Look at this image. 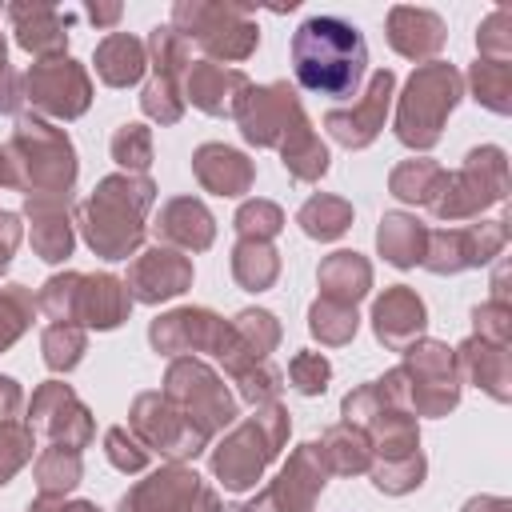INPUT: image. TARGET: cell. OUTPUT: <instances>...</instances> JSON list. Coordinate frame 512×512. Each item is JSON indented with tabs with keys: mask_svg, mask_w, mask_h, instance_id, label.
Wrapping results in <instances>:
<instances>
[{
	"mask_svg": "<svg viewBox=\"0 0 512 512\" xmlns=\"http://www.w3.org/2000/svg\"><path fill=\"white\" fill-rule=\"evenodd\" d=\"M188 284H192V264H188L180 252H168V248L144 252V256L132 264V276H128L132 296L144 300V304L180 296Z\"/></svg>",
	"mask_w": 512,
	"mask_h": 512,
	"instance_id": "obj_15",
	"label": "cell"
},
{
	"mask_svg": "<svg viewBox=\"0 0 512 512\" xmlns=\"http://www.w3.org/2000/svg\"><path fill=\"white\" fill-rule=\"evenodd\" d=\"M236 116H240L244 140H252V144H284V136H292L308 124L304 112H300V100L288 84L248 88Z\"/></svg>",
	"mask_w": 512,
	"mask_h": 512,
	"instance_id": "obj_9",
	"label": "cell"
},
{
	"mask_svg": "<svg viewBox=\"0 0 512 512\" xmlns=\"http://www.w3.org/2000/svg\"><path fill=\"white\" fill-rule=\"evenodd\" d=\"M276 252L264 244V240H244L240 248H236V256H232V272H236V280L244 284V288H252V292H260V288H268L272 280H276Z\"/></svg>",
	"mask_w": 512,
	"mask_h": 512,
	"instance_id": "obj_29",
	"label": "cell"
},
{
	"mask_svg": "<svg viewBox=\"0 0 512 512\" xmlns=\"http://www.w3.org/2000/svg\"><path fill=\"white\" fill-rule=\"evenodd\" d=\"M24 84H28V100L36 108H44L52 116H64V120L80 116L88 108V100H92L88 72L68 56H52V60L32 64Z\"/></svg>",
	"mask_w": 512,
	"mask_h": 512,
	"instance_id": "obj_8",
	"label": "cell"
},
{
	"mask_svg": "<svg viewBox=\"0 0 512 512\" xmlns=\"http://www.w3.org/2000/svg\"><path fill=\"white\" fill-rule=\"evenodd\" d=\"M88 20H92L96 28H108V24H116V20H120V4H108V8H88Z\"/></svg>",
	"mask_w": 512,
	"mask_h": 512,
	"instance_id": "obj_50",
	"label": "cell"
},
{
	"mask_svg": "<svg viewBox=\"0 0 512 512\" xmlns=\"http://www.w3.org/2000/svg\"><path fill=\"white\" fill-rule=\"evenodd\" d=\"M140 104H144V112H148L152 120H160V124H172V120H180V112H184L180 84H176V80H168V76H156V80L144 88Z\"/></svg>",
	"mask_w": 512,
	"mask_h": 512,
	"instance_id": "obj_39",
	"label": "cell"
},
{
	"mask_svg": "<svg viewBox=\"0 0 512 512\" xmlns=\"http://www.w3.org/2000/svg\"><path fill=\"white\" fill-rule=\"evenodd\" d=\"M308 328L324 340V344H344L356 332V308L348 304H332V300H316L312 304V320Z\"/></svg>",
	"mask_w": 512,
	"mask_h": 512,
	"instance_id": "obj_34",
	"label": "cell"
},
{
	"mask_svg": "<svg viewBox=\"0 0 512 512\" xmlns=\"http://www.w3.org/2000/svg\"><path fill=\"white\" fill-rule=\"evenodd\" d=\"M472 88H476V100L488 104L492 112H508L512 108V100H508V64L504 60H476Z\"/></svg>",
	"mask_w": 512,
	"mask_h": 512,
	"instance_id": "obj_33",
	"label": "cell"
},
{
	"mask_svg": "<svg viewBox=\"0 0 512 512\" xmlns=\"http://www.w3.org/2000/svg\"><path fill=\"white\" fill-rule=\"evenodd\" d=\"M112 156H116V164L144 172L148 160H152V136H148V128L144 124H124L112 136Z\"/></svg>",
	"mask_w": 512,
	"mask_h": 512,
	"instance_id": "obj_40",
	"label": "cell"
},
{
	"mask_svg": "<svg viewBox=\"0 0 512 512\" xmlns=\"http://www.w3.org/2000/svg\"><path fill=\"white\" fill-rule=\"evenodd\" d=\"M16 240H20V224H16V216H12V212H0V272L8 268Z\"/></svg>",
	"mask_w": 512,
	"mask_h": 512,
	"instance_id": "obj_47",
	"label": "cell"
},
{
	"mask_svg": "<svg viewBox=\"0 0 512 512\" xmlns=\"http://www.w3.org/2000/svg\"><path fill=\"white\" fill-rule=\"evenodd\" d=\"M196 488H200V476L172 464V468L148 476L144 484H136L120 500V512H184L188 500L196 496Z\"/></svg>",
	"mask_w": 512,
	"mask_h": 512,
	"instance_id": "obj_17",
	"label": "cell"
},
{
	"mask_svg": "<svg viewBox=\"0 0 512 512\" xmlns=\"http://www.w3.org/2000/svg\"><path fill=\"white\" fill-rule=\"evenodd\" d=\"M32 456V432H24L20 424H0V484H8V476Z\"/></svg>",
	"mask_w": 512,
	"mask_h": 512,
	"instance_id": "obj_41",
	"label": "cell"
},
{
	"mask_svg": "<svg viewBox=\"0 0 512 512\" xmlns=\"http://www.w3.org/2000/svg\"><path fill=\"white\" fill-rule=\"evenodd\" d=\"M8 20H12V28H16L20 48H28V52H36V56L64 52V44H68L72 12H60V8H52V4H12V8H8Z\"/></svg>",
	"mask_w": 512,
	"mask_h": 512,
	"instance_id": "obj_18",
	"label": "cell"
},
{
	"mask_svg": "<svg viewBox=\"0 0 512 512\" xmlns=\"http://www.w3.org/2000/svg\"><path fill=\"white\" fill-rule=\"evenodd\" d=\"M32 428L52 436L60 448H84L88 436H92V416L88 408L76 400L72 388L64 384H44L36 396H32Z\"/></svg>",
	"mask_w": 512,
	"mask_h": 512,
	"instance_id": "obj_10",
	"label": "cell"
},
{
	"mask_svg": "<svg viewBox=\"0 0 512 512\" xmlns=\"http://www.w3.org/2000/svg\"><path fill=\"white\" fill-rule=\"evenodd\" d=\"M292 384L304 392V396H316V392H324V380L332 376V368H328V360L324 356H316V352H300L296 360H292Z\"/></svg>",
	"mask_w": 512,
	"mask_h": 512,
	"instance_id": "obj_43",
	"label": "cell"
},
{
	"mask_svg": "<svg viewBox=\"0 0 512 512\" xmlns=\"http://www.w3.org/2000/svg\"><path fill=\"white\" fill-rule=\"evenodd\" d=\"M224 332H228V324H220L212 312H204V308H180V312H172V316H160L156 324H152V344H156V352H184V348H220V340H224Z\"/></svg>",
	"mask_w": 512,
	"mask_h": 512,
	"instance_id": "obj_16",
	"label": "cell"
},
{
	"mask_svg": "<svg viewBox=\"0 0 512 512\" xmlns=\"http://www.w3.org/2000/svg\"><path fill=\"white\" fill-rule=\"evenodd\" d=\"M368 280H372V272H368V264L356 252H336L320 268V288H324V300H332V304L356 308V300L364 296Z\"/></svg>",
	"mask_w": 512,
	"mask_h": 512,
	"instance_id": "obj_25",
	"label": "cell"
},
{
	"mask_svg": "<svg viewBox=\"0 0 512 512\" xmlns=\"http://www.w3.org/2000/svg\"><path fill=\"white\" fill-rule=\"evenodd\" d=\"M192 168H196L200 184L216 196H240L252 184V164L236 148H224V144H204L192 156Z\"/></svg>",
	"mask_w": 512,
	"mask_h": 512,
	"instance_id": "obj_20",
	"label": "cell"
},
{
	"mask_svg": "<svg viewBox=\"0 0 512 512\" xmlns=\"http://www.w3.org/2000/svg\"><path fill=\"white\" fill-rule=\"evenodd\" d=\"M288 436V412L284 408H264L248 424H240L212 456V468L224 488H252L264 472V464L280 452V440Z\"/></svg>",
	"mask_w": 512,
	"mask_h": 512,
	"instance_id": "obj_6",
	"label": "cell"
},
{
	"mask_svg": "<svg viewBox=\"0 0 512 512\" xmlns=\"http://www.w3.org/2000/svg\"><path fill=\"white\" fill-rule=\"evenodd\" d=\"M20 104V88H16V72L8 68L4 56V36H0V112H12Z\"/></svg>",
	"mask_w": 512,
	"mask_h": 512,
	"instance_id": "obj_46",
	"label": "cell"
},
{
	"mask_svg": "<svg viewBox=\"0 0 512 512\" xmlns=\"http://www.w3.org/2000/svg\"><path fill=\"white\" fill-rule=\"evenodd\" d=\"M80 284H84V288H80V296H76V316H80L84 324H92V328H116V324L128 316L132 296H128V288H124L116 276L100 272V276H84Z\"/></svg>",
	"mask_w": 512,
	"mask_h": 512,
	"instance_id": "obj_21",
	"label": "cell"
},
{
	"mask_svg": "<svg viewBox=\"0 0 512 512\" xmlns=\"http://www.w3.org/2000/svg\"><path fill=\"white\" fill-rule=\"evenodd\" d=\"M72 180H76V156L68 136L36 116H24L16 124L12 144L0 156V184L24 188L28 204H68Z\"/></svg>",
	"mask_w": 512,
	"mask_h": 512,
	"instance_id": "obj_2",
	"label": "cell"
},
{
	"mask_svg": "<svg viewBox=\"0 0 512 512\" xmlns=\"http://www.w3.org/2000/svg\"><path fill=\"white\" fill-rule=\"evenodd\" d=\"M376 240H380V252L388 256V264H396V268H412L416 260H424V228H416L412 216H400V212L384 216Z\"/></svg>",
	"mask_w": 512,
	"mask_h": 512,
	"instance_id": "obj_27",
	"label": "cell"
},
{
	"mask_svg": "<svg viewBox=\"0 0 512 512\" xmlns=\"http://www.w3.org/2000/svg\"><path fill=\"white\" fill-rule=\"evenodd\" d=\"M32 296L20 288V284H12V288H4L0 292V348H8L24 328H28V320H32Z\"/></svg>",
	"mask_w": 512,
	"mask_h": 512,
	"instance_id": "obj_38",
	"label": "cell"
},
{
	"mask_svg": "<svg viewBox=\"0 0 512 512\" xmlns=\"http://www.w3.org/2000/svg\"><path fill=\"white\" fill-rule=\"evenodd\" d=\"M188 100L196 108H204L208 116H236L244 96H248V76L236 72V68H224V64H212V60H200V64H188Z\"/></svg>",
	"mask_w": 512,
	"mask_h": 512,
	"instance_id": "obj_13",
	"label": "cell"
},
{
	"mask_svg": "<svg viewBox=\"0 0 512 512\" xmlns=\"http://www.w3.org/2000/svg\"><path fill=\"white\" fill-rule=\"evenodd\" d=\"M220 512H252V508H220Z\"/></svg>",
	"mask_w": 512,
	"mask_h": 512,
	"instance_id": "obj_51",
	"label": "cell"
},
{
	"mask_svg": "<svg viewBox=\"0 0 512 512\" xmlns=\"http://www.w3.org/2000/svg\"><path fill=\"white\" fill-rule=\"evenodd\" d=\"M348 220H352V208H348L344 200H332V196H312V200L300 208V224H304V232L316 236V240L340 236V232L348 228Z\"/></svg>",
	"mask_w": 512,
	"mask_h": 512,
	"instance_id": "obj_31",
	"label": "cell"
},
{
	"mask_svg": "<svg viewBox=\"0 0 512 512\" xmlns=\"http://www.w3.org/2000/svg\"><path fill=\"white\" fill-rule=\"evenodd\" d=\"M320 488H324L320 448L316 444H300V452L288 460L280 480L260 496V504H252V512H308Z\"/></svg>",
	"mask_w": 512,
	"mask_h": 512,
	"instance_id": "obj_12",
	"label": "cell"
},
{
	"mask_svg": "<svg viewBox=\"0 0 512 512\" xmlns=\"http://www.w3.org/2000/svg\"><path fill=\"white\" fill-rule=\"evenodd\" d=\"M108 460H112L120 472H140L144 460H148V448H140L124 428H112V432H108Z\"/></svg>",
	"mask_w": 512,
	"mask_h": 512,
	"instance_id": "obj_44",
	"label": "cell"
},
{
	"mask_svg": "<svg viewBox=\"0 0 512 512\" xmlns=\"http://www.w3.org/2000/svg\"><path fill=\"white\" fill-rule=\"evenodd\" d=\"M36 480H40V496H60L68 488L80 484V452L76 448H48L36 460Z\"/></svg>",
	"mask_w": 512,
	"mask_h": 512,
	"instance_id": "obj_28",
	"label": "cell"
},
{
	"mask_svg": "<svg viewBox=\"0 0 512 512\" xmlns=\"http://www.w3.org/2000/svg\"><path fill=\"white\" fill-rule=\"evenodd\" d=\"M456 100H460V72L452 64L436 60V64L416 68V76L408 80V92L400 96L396 136L408 148H432L440 140V124L456 108Z\"/></svg>",
	"mask_w": 512,
	"mask_h": 512,
	"instance_id": "obj_4",
	"label": "cell"
},
{
	"mask_svg": "<svg viewBox=\"0 0 512 512\" xmlns=\"http://www.w3.org/2000/svg\"><path fill=\"white\" fill-rule=\"evenodd\" d=\"M508 24H512V16H508V8H496L484 24H480V36H476V44H480V52H488V56H496V60H508Z\"/></svg>",
	"mask_w": 512,
	"mask_h": 512,
	"instance_id": "obj_45",
	"label": "cell"
},
{
	"mask_svg": "<svg viewBox=\"0 0 512 512\" xmlns=\"http://www.w3.org/2000/svg\"><path fill=\"white\" fill-rule=\"evenodd\" d=\"M372 320H376V336H380L384 344L404 348V344H408L412 336H420V328H424V304H420L416 292H408V288L400 284V288H388V292L376 300Z\"/></svg>",
	"mask_w": 512,
	"mask_h": 512,
	"instance_id": "obj_22",
	"label": "cell"
},
{
	"mask_svg": "<svg viewBox=\"0 0 512 512\" xmlns=\"http://www.w3.org/2000/svg\"><path fill=\"white\" fill-rule=\"evenodd\" d=\"M144 64H148L144 60V44L136 36H128V32H112V36H104L96 44V76L104 84H112V88L136 84Z\"/></svg>",
	"mask_w": 512,
	"mask_h": 512,
	"instance_id": "obj_23",
	"label": "cell"
},
{
	"mask_svg": "<svg viewBox=\"0 0 512 512\" xmlns=\"http://www.w3.org/2000/svg\"><path fill=\"white\" fill-rule=\"evenodd\" d=\"M404 372H412V380H428V384H420V392H412L416 396V408H424L428 416H440L444 408H452L456 404V376H452V356H448V348L444 344H420V348H408V368Z\"/></svg>",
	"mask_w": 512,
	"mask_h": 512,
	"instance_id": "obj_14",
	"label": "cell"
},
{
	"mask_svg": "<svg viewBox=\"0 0 512 512\" xmlns=\"http://www.w3.org/2000/svg\"><path fill=\"white\" fill-rule=\"evenodd\" d=\"M28 512H100V508L96 504H84V500L80 504H52V496H40Z\"/></svg>",
	"mask_w": 512,
	"mask_h": 512,
	"instance_id": "obj_48",
	"label": "cell"
},
{
	"mask_svg": "<svg viewBox=\"0 0 512 512\" xmlns=\"http://www.w3.org/2000/svg\"><path fill=\"white\" fill-rule=\"evenodd\" d=\"M368 68V44L340 16H308L292 36V72L304 92L348 100Z\"/></svg>",
	"mask_w": 512,
	"mask_h": 512,
	"instance_id": "obj_1",
	"label": "cell"
},
{
	"mask_svg": "<svg viewBox=\"0 0 512 512\" xmlns=\"http://www.w3.org/2000/svg\"><path fill=\"white\" fill-rule=\"evenodd\" d=\"M16 404H20V388H16V380L0 376V412H12Z\"/></svg>",
	"mask_w": 512,
	"mask_h": 512,
	"instance_id": "obj_49",
	"label": "cell"
},
{
	"mask_svg": "<svg viewBox=\"0 0 512 512\" xmlns=\"http://www.w3.org/2000/svg\"><path fill=\"white\" fill-rule=\"evenodd\" d=\"M148 48H152V56H156V76L180 80V72H188V64H192L188 40H184L172 24H156L152 36H148Z\"/></svg>",
	"mask_w": 512,
	"mask_h": 512,
	"instance_id": "obj_32",
	"label": "cell"
},
{
	"mask_svg": "<svg viewBox=\"0 0 512 512\" xmlns=\"http://www.w3.org/2000/svg\"><path fill=\"white\" fill-rule=\"evenodd\" d=\"M156 236L172 240L180 248H208L212 244V216L200 200H168L160 220H156Z\"/></svg>",
	"mask_w": 512,
	"mask_h": 512,
	"instance_id": "obj_24",
	"label": "cell"
},
{
	"mask_svg": "<svg viewBox=\"0 0 512 512\" xmlns=\"http://www.w3.org/2000/svg\"><path fill=\"white\" fill-rule=\"evenodd\" d=\"M164 400L188 416L204 436H212L220 424H228L236 416V400L224 392V384L196 360H176L168 368V388H164Z\"/></svg>",
	"mask_w": 512,
	"mask_h": 512,
	"instance_id": "obj_7",
	"label": "cell"
},
{
	"mask_svg": "<svg viewBox=\"0 0 512 512\" xmlns=\"http://www.w3.org/2000/svg\"><path fill=\"white\" fill-rule=\"evenodd\" d=\"M32 212V248L44 260H64L72 252V228L64 216V204H28Z\"/></svg>",
	"mask_w": 512,
	"mask_h": 512,
	"instance_id": "obj_26",
	"label": "cell"
},
{
	"mask_svg": "<svg viewBox=\"0 0 512 512\" xmlns=\"http://www.w3.org/2000/svg\"><path fill=\"white\" fill-rule=\"evenodd\" d=\"M280 148H284V168H288L296 180H316V176L328 172V152H324V144L308 132V124H304L300 132H292V140H284Z\"/></svg>",
	"mask_w": 512,
	"mask_h": 512,
	"instance_id": "obj_30",
	"label": "cell"
},
{
	"mask_svg": "<svg viewBox=\"0 0 512 512\" xmlns=\"http://www.w3.org/2000/svg\"><path fill=\"white\" fill-rule=\"evenodd\" d=\"M320 456H328L336 472H364L368 468V444H364V436H356L348 428H332L324 436Z\"/></svg>",
	"mask_w": 512,
	"mask_h": 512,
	"instance_id": "obj_36",
	"label": "cell"
},
{
	"mask_svg": "<svg viewBox=\"0 0 512 512\" xmlns=\"http://www.w3.org/2000/svg\"><path fill=\"white\" fill-rule=\"evenodd\" d=\"M152 184L144 176H108L100 180V188L84 200L80 208V224H84V236L88 244L108 256V260H124L136 244H140V232H144V212L152 204Z\"/></svg>",
	"mask_w": 512,
	"mask_h": 512,
	"instance_id": "obj_3",
	"label": "cell"
},
{
	"mask_svg": "<svg viewBox=\"0 0 512 512\" xmlns=\"http://www.w3.org/2000/svg\"><path fill=\"white\" fill-rule=\"evenodd\" d=\"M280 224H284V216H280V208L268 204V200H252V204H244L240 216H236V228H240V236H248V240H252V232H256V240H264V236H272Z\"/></svg>",
	"mask_w": 512,
	"mask_h": 512,
	"instance_id": "obj_42",
	"label": "cell"
},
{
	"mask_svg": "<svg viewBox=\"0 0 512 512\" xmlns=\"http://www.w3.org/2000/svg\"><path fill=\"white\" fill-rule=\"evenodd\" d=\"M80 352H84V332L72 328V324H52L44 332V360L52 372H68L80 364Z\"/></svg>",
	"mask_w": 512,
	"mask_h": 512,
	"instance_id": "obj_37",
	"label": "cell"
},
{
	"mask_svg": "<svg viewBox=\"0 0 512 512\" xmlns=\"http://www.w3.org/2000/svg\"><path fill=\"white\" fill-rule=\"evenodd\" d=\"M392 88H396V76H392L388 68L372 72L368 92H364L348 112L332 108V112L324 116V128H328L340 144H348V148H364V144H372V136L384 128V112H388Z\"/></svg>",
	"mask_w": 512,
	"mask_h": 512,
	"instance_id": "obj_11",
	"label": "cell"
},
{
	"mask_svg": "<svg viewBox=\"0 0 512 512\" xmlns=\"http://www.w3.org/2000/svg\"><path fill=\"white\" fill-rule=\"evenodd\" d=\"M172 28L220 60H244L260 40V28L252 24L248 4H188V0H180L172 8Z\"/></svg>",
	"mask_w": 512,
	"mask_h": 512,
	"instance_id": "obj_5",
	"label": "cell"
},
{
	"mask_svg": "<svg viewBox=\"0 0 512 512\" xmlns=\"http://www.w3.org/2000/svg\"><path fill=\"white\" fill-rule=\"evenodd\" d=\"M428 180L436 184V180H444V172H440L436 164H428V160H408L404 168H396V172H392V192H396L400 200L432 204V200H436V192L428 188Z\"/></svg>",
	"mask_w": 512,
	"mask_h": 512,
	"instance_id": "obj_35",
	"label": "cell"
},
{
	"mask_svg": "<svg viewBox=\"0 0 512 512\" xmlns=\"http://www.w3.org/2000/svg\"><path fill=\"white\" fill-rule=\"evenodd\" d=\"M388 40L400 56L424 60L444 44V20L428 8H392L388 12Z\"/></svg>",
	"mask_w": 512,
	"mask_h": 512,
	"instance_id": "obj_19",
	"label": "cell"
}]
</instances>
